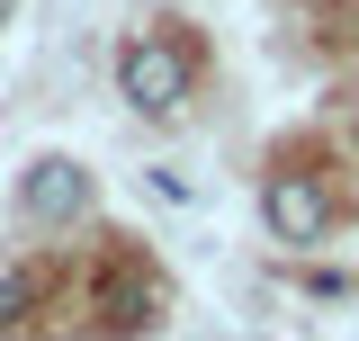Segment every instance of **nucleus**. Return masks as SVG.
Returning a JSON list of instances; mask_svg holds the SVG:
<instances>
[{"mask_svg":"<svg viewBox=\"0 0 359 341\" xmlns=\"http://www.w3.org/2000/svg\"><path fill=\"white\" fill-rule=\"evenodd\" d=\"M261 215H269V234L278 243H323V225H332V198L314 189L306 170H278L261 189Z\"/></svg>","mask_w":359,"mask_h":341,"instance_id":"2","label":"nucleus"},{"mask_svg":"<svg viewBox=\"0 0 359 341\" xmlns=\"http://www.w3.org/2000/svg\"><path fill=\"white\" fill-rule=\"evenodd\" d=\"M9 9H18V0H0V18H9Z\"/></svg>","mask_w":359,"mask_h":341,"instance_id":"5","label":"nucleus"},{"mask_svg":"<svg viewBox=\"0 0 359 341\" xmlns=\"http://www.w3.org/2000/svg\"><path fill=\"white\" fill-rule=\"evenodd\" d=\"M189 45H171V36H135L126 54H117V90H126L144 117H171L180 99H189Z\"/></svg>","mask_w":359,"mask_h":341,"instance_id":"1","label":"nucleus"},{"mask_svg":"<svg viewBox=\"0 0 359 341\" xmlns=\"http://www.w3.org/2000/svg\"><path fill=\"white\" fill-rule=\"evenodd\" d=\"M27 305H36V269H9V279H0V323H18Z\"/></svg>","mask_w":359,"mask_h":341,"instance_id":"4","label":"nucleus"},{"mask_svg":"<svg viewBox=\"0 0 359 341\" xmlns=\"http://www.w3.org/2000/svg\"><path fill=\"white\" fill-rule=\"evenodd\" d=\"M18 207L36 215V225H63V215L90 207V170L63 162V153H45V162H27V180H18Z\"/></svg>","mask_w":359,"mask_h":341,"instance_id":"3","label":"nucleus"}]
</instances>
